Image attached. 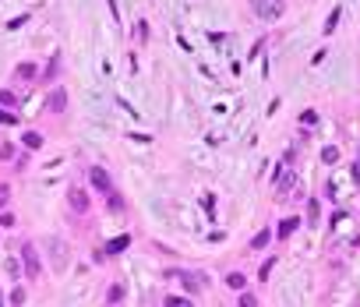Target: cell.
I'll list each match as a JSON object with an SVG mask.
<instances>
[{
  "instance_id": "1",
  "label": "cell",
  "mask_w": 360,
  "mask_h": 307,
  "mask_svg": "<svg viewBox=\"0 0 360 307\" xmlns=\"http://www.w3.org/2000/svg\"><path fill=\"white\" fill-rule=\"evenodd\" d=\"M251 7L261 21H275V18H283L286 11V0H251Z\"/></svg>"
},
{
  "instance_id": "2",
  "label": "cell",
  "mask_w": 360,
  "mask_h": 307,
  "mask_svg": "<svg viewBox=\"0 0 360 307\" xmlns=\"http://www.w3.org/2000/svg\"><path fill=\"white\" fill-rule=\"evenodd\" d=\"M21 261H25V276H28V279H39L43 261H39V254H35V244H21Z\"/></svg>"
},
{
  "instance_id": "3",
  "label": "cell",
  "mask_w": 360,
  "mask_h": 307,
  "mask_svg": "<svg viewBox=\"0 0 360 307\" xmlns=\"http://www.w3.org/2000/svg\"><path fill=\"white\" fill-rule=\"evenodd\" d=\"M89 184L99 191V195H117V191H113V180H110V173H106L103 166H89Z\"/></svg>"
},
{
  "instance_id": "4",
  "label": "cell",
  "mask_w": 360,
  "mask_h": 307,
  "mask_svg": "<svg viewBox=\"0 0 360 307\" xmlns=\"http://www.w3.org/2000/svg\"><path fill=\"white\" fill-rule=\"evenodd\" d=\"M67 205H71L74 212H89V208H92V198L85 195L82 187H71V191H67Z\"/></svg>"
},
{
  "instance_id": "5",
  "label": "cell",
  "mask_w": 360,
  "mask_h": 307,
  "mask_svg": "<svg viewBox=\"0 0 360 307\" xmlns=\"http://www.w3.org/2000/svg\"><path fill=\"white\" fill-rule=\"evenodd\" d=\"M46 109H50V113H64V109H67V92H64V89H53V92L46 96Z\"/></svg>"
},
{
  "instance_id": "6",
  "label": "cell",
  "mask_w": 360,
  "mask_h": 307,
  "mask_svg": "<svg viewBox=\"0 0 360 307\" xmlns=\"http://www.w3.org/2000/svg\"><path fill=\"white\" fill-rule=\"evenodd\" d=\"M50 247H53V268H57V272H64V268H67V247L60 244V240H50Z\"/></svg>"
},
{
  "instance_id": "7",
  "label": "cell",
  "mask_w": 360,
  "mask_h": 307,
  "mask_svg": "<svg viewBox=\"0 0 360 307\" xmlns=\"http://www.w3.org/2000/svg\"><path fill=\"white\" fill-rule=\"evenodd\" d=\"M297 226H300V219H293V215H290V219H283V222H279V229H275V237H279V240L293 237V233H297Z\"/></svg>"
},
{
  "instance_id": "8",
  "label": "cell",
  "mask_w": 360,
  "mask_h": 307,
  "mask_svg": "<svg viewBox=\"0 0 360 307\" xmlns=\"http://www.w3.org/2000/svg\"><path fill=\"white\" fill-rule=\"evenodd\" d=\"M127 247H131V237L124 233V237H117V240L106 244V254H120V251H127Z\"/></svg>"
},
{
  "instance_id": "9",
  "label": "cell",
  "mask_w": 360,
  "mask_h": 307,
  "mask_svg": "<svg viewBox=\"0 0 360 307\" xmlns=\"http://www.w3.org/2000/svg\"><path fill=\"white\" fill-rule=\"evenodd\" d=\"M35 74H39V71H35V64H18V67H14V78H21V82L35 78Z\"/></svg>"
},
{
  "instance_id": "10",
  "label": "cell",
  "mask_w": 360,
  "mask_h": 307,
  "mask_svg": "<svg viewBox=\"0 0 360 307\" xmlns=\"http://www.w3.org/2000/svg\"><path fill=\"white\" fill-rule=\"evenodd\" d=\"M180 283H184V290H187V293H198V290H202L198 276H191V272H180Z\"/></svg>"
},
{
  "instance_id": "11",
  "label": "cell",
  "mask_w": 360,
  "mask_h": 307,
  "mask_svg": "<svg viewBox=\"0 0 360 307\" xmlns=\"http://www.w3.org/2000/svg\"><path fill=\"white\" fill-rule=\"evenodd\" d=\"M339 18H343V7H336V11L329 14V21L322 25V32H325V35H332V32H336V25H339Z\"/></svg>"
},
{
  "instance_id": "12",
  "label": "cell",
  "mask_w": 360,
  "mask_h": 307,
  "mask_svg": "<svg viewBox=\"0 0 360 307\" xmlns=\"http://www.w3.org/2000/svg\"><path fill=\"white\" fill-rule=\"evenodd\" d=\"M25 148H43V134H39V131H25Z\"/></svg>"
},
{
  "instance_id": "13",
  "label": "cell",
  "mask_w": 360,
  "mask_h": 307,
  "mask_svg": "<svg viewBox=\"0 0 360 307\" xmlns=\"http://www.w3.org/2000/svg\"><path fill=\"white\" fill-rule=\"evenodd\" d=\"M272 240V233L268 229H261V233H254V240H251V251H265V244Z\"/></svg>"
},
{
  "instance_id": "14",
  "label": "cell",
  "mask_w": 360,
  "mask_h": 307,
  "mask_svg": "<svg viewBox=\"0 0 360 307\" xmlns=\"http://www.w3.org/2000/svg\"><path fill=\"white\" fill-rule=\"evenodd\" d=\"M318 215H322V205L311 198V202H307V222H311V226H318Z\"/></svg>"
},
{
  "instance_id": "15",
  "label": "cell",
  "mask_w": 360,
  "mask_h": 307,
  "mask_svg": "<svg viewBox=\"0 0 360 307\" xmlns=\"http://www.w3.org/2000/svg\"><path fill=\"white\" fill-rule=\"evenodd\" d=\"M106 300H110V304H120V300H124V286L113 283V286H110V293H106Z\"/></svg>"
},
{
  "instance_id": "16",
  "label": "cell",
  "mask_w": 360,
  "mask_h": 307,
  "mask_svg": "<svg viewBox=\"0 0 360 307\" xmlns=\"http://www.w3.org/2000/svg\"><path fill=\"white\" fill-rule=\"evenodd\" d=\"M60 74V53H53V60H50V67H46V82H53Z\"/></svg>"
},
{
  "instance_id": "17",
  "label": "cell",
  "mask_w": 360,
  "mask_h": 307,
  "mask_svg": "<svg viewBox=\"0 0 360 307\" xmlns=\"http://www.w3.org/2000/svg\"><path fill=\"white\" fill-rule=\"evenodd\" d=\"M293 184H297V177H293V173H286V177H283V184H279V195H275V198H286V191H290Z\"/></svg>"
},
{
  "instance_id": "18",
  "label": "cell",
  "mask_w": 360,
  "mask_h": 307,
  "mask_svg": "<svg viewBox=\"0 0 360 307\" xmlns=\"http://www.w3.org/2000/svg\"><path fill=\"white\" fill-rule=\"evenodd\" d=\"M226 286H230V290H244V276H240V272H230V276H226Z\"/></svg>"
},
{
  "instance_id": "19",
  "label": "cell",
  "mask_w": 360,
  "mask_h": 307,
  "mask_svg": "<svg viewBox=\"0 0 360 307\" xmlns=\"http://www.w3.org/2000/svg\"><path fill=\"white\" fill-rule=\"evenodd\" d=\"M322 159H325V163H336V159H339V148H336V145H325V148H322Z\"/></svg>"
},
{
  "instance_id": "20",
  "label": "cell",
  "mask_w": 360,
  "mask_h": 307,
  "mask_svg": "<svg viewBox=\"0 0 360 307\" xmlns=\"http://www.w3.org/2000/svg\"><path fill=\"white\" fill-rule=\"evenodd\" d=\"M0 106H18V96L7 92V89H0Z\"/></svg>"
},
{
  "instance_id": "21",
  "label": "cell",
  "mask_w": 360,
  "mask_h": 307,
  "mask_svg": "<svg viewBox=\"0 0 360 307\" xmlns=\"http://www.w3.org/2000/svg\"><path fill=\"white\" fill-rule=\"evenodd\" d=\"M300 124H304V127L318 124V113H314V109H304V113H300Z\"/></svg>"
},
{
  "instance_id": "22",
  "label": "cell",
  "mask_w": 360,
  "mask_h": 307,
  "mask_svg": "<svg viewBox=\"0 0 360 307\" xmlns=\"http://www.w3.org/2000/svg\"><path fill=\"white\" fill-rule=\"evenodd\" d=\"M11 304H14V307H21V304H25V290H21V286H14V290H11Z\"/></svg>"
},
{
  "instance_id": "23",
  "label": "cell",
  "mask_w": 360,
  "mask_h": 307,
  "mask_svg": "<svg viewBox=\"0 0 360 307\" xmlns=\"http://www.w3.org/2000/svg\"><path fill=\"white\" fill-rule=\"evenodd\" d=\"M166 307H191V300H184V297H166Z\"/></svg>"
},
{
  "instance_id": "24",
  "label": "cell",
  "mask_w": 360,
  "mask_h": 307,
  "mask_svg": "<svg viewBox=\"0 0 360 307\" xmlns=\"http://www.w3.org/2000/svg\"><path fill=\"white\" fill-rule=\"evenodd\" d=\"M14 226V215L11 212H0V229H11Z\"/></svg>"
},
{
  "instance_id": "25",
  "label": "cell",
  "mask_w": 360,
  "mask_h": 307,
  "mask_svg": "<svg viewBox=\"0 0 360 307\" xmlns=\"http://www.w3.org/2000/svg\"><path fill=\"white\" fill-rule=\"evenodd\" d=\"M7 198H11V187H7V184H0V208L7 205Z\"/></svg>"
},
{
  "instance_id": "26",
  "label": "cell",
  "mask_w": 360,
  "mask_h": 307,
  "mask_svg": "<svg viewBox=\"0 0 360 307\" xmlns=\"http://www.w3.org/2000/svg\"><path fill=\"white\" fill-rule=\"evenodd\" d=\"M272 265H275V258H268V261L261 265V272H258V279H268V272H272Z\"/></svg>"
},
{
  "instance_id": "27",
  "label": "cell",
  "mask_w": 360,
  "mask_h": 307,
  "mask_svg": "<svg viewBox=\"0 0 360 307\" xmlns=\"http://www.w3.org/2000/svg\"><path fill=\"white\" fill-rule=\"evenodd\" d=\"M240 307H258V300L251 293H244V297H240Z\"/></svg>"
},
{
  "instance_id": "28",
  "label": "cell",
  "mask_w": 360,
  "mask_h": 307,
  "mask_svg": "<svg viewBox=\"0 0 360 307\" xmlns=\"http://www.w3.org/2000/svg\"><path fill=\"white\" fill-rule=\"evenodd\" d=\"M14 156V145H0V159H11Z\"/></svg>"
},
{
  "instance_id": "29",
  "label": "cell",
  "mask_w": 360,
  "mask_h": 307,
  "mask_svg": "<svg viewBox=\"0 0 360 307\" xmlns=\"http://www.w3.org/2000/svg\"><path fill=\"white\" fill-rule=\"evenodd\" d=\"M0 124H18V117H14V113H4V109H0Z\"/></svg>"
},
{
  "instance_id": "30",
  "label": "cell",
  "mask_w": 360,
  "mask_h": 307,
  "mask_svg": "<svg viewBox=\"0 0 360 307\" xmlns=\"http://www.w3.org/2000/svg\"><path fill=\"white\" fill-rule=\"evenodd\" d=\"M353 180H357V184H360V166H353Z\"/></svg>"
},
{
  "instance_id": "31",
  "label": "cell",
  "mask_w": 360,
  "mask_h": 307,
  "mask_svg": "<svg viewBox=\"0 0 360 307\" xmlns=\"http://www.w3.org/2000/svg\"><path fill=\"white\" fill-rule=\"evenodd\" d=\"M0 307H4V297H0Z\"/></svg>"
}]
</instances>
